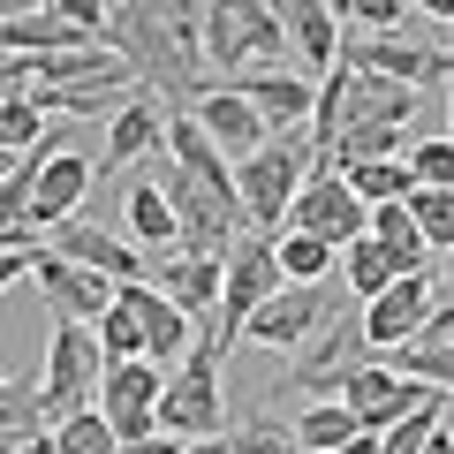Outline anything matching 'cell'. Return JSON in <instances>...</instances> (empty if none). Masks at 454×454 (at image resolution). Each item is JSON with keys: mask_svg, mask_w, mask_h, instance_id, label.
<instances>
[{"mask_svg": "<svg viewBox=\"0 0 454 454\" xmlns=\"http://www.w3.org/2000/svg\"><path fill=\"white\" fill-rule=\"evenodd\" d=\"M288 227L325 235L333 250H348L356 235H372V205L348 190V175H340L333 160H318V167L303 175V190H295V205H288Z\"/></svg>", "mask_w": 454, "mask_h": 454, "instance_id": "8992f818", "label": "cell"}, {"mask_svg": "<svg viewBox=\"0 0 454 454\" xmlns=\"http://www.w3.org/2000/svg\"><path fill=\"white\" fill-rule=\"evenodd\" d=\"M46 432V409H38V387H8L0 394V447H23V439Z\"/></svg>", "mask_w": 454, "mask_h": 454, "instance_id": "836d02e7", "label": "cell"}, {"mask_svg": "<svg viewBox=\"0 0 454 454\" xmlns=\"http://www.w3.org/2000/svg\"><path fill=\"white\" fill-rule=\"evenodd\" d=\"M340 23H364V31H394L409 16V0H333Z\"/></svg>", "mask_w": 454, "mask_h": 454, "instance_id": "8d00e7d4", "label": "cell"}, {"mask_svg": "<svg viewBox=\"0 0 454 454\" xmlns=\"http://www.w3.org/2000/svg\"><path fill=\"white\" fill-rule=\"evenodd\" d=\"M235 91L250 98V106L265 114V129H303L310 121V106H318V83L303 76V68H288V61H265V68H243V76H227Z\"/></svg>", "mask_w": 454, "mask_h": 454, "instance_id": "4fadbf2b", "label": "cell"}, {"mask_svg": "<svg viewBox=\"0 0 454 454\" xmlns=\"http://www.w3.org/2000/svg\"><path fill=\"white\" fill-rule=\"evenodd\" d=\"M98 372H106L98 333H91L83 318H53V333H46V372H38L46 432H53V424H68L76 409H98Z\"/></svg>", "mask_w": 454, "mask_h": 454, "instance_id": "3957f363", "label": "cell"}, {"mask_svg": "<svg viewBox=\"0 0 454 454\" xmlns=\"http://www.w3.org/2000/svg\"><path fill=\"white\" fill-rule=\"evenodd\" d=\"M190 121H197V129H205L212 145L227 152V160H250V152H258L265 137H273V129H265V114L250 106V98L235 91V83H212V91L190 106Z\"/></svg>", "mask_w": 454, "mask_h": 454, "instance_id": "2e32d148", "label": "cell"}, {"mask_svg": "<svg viewBox=\"0 0 454 454\" xmlns=\"http://www.w3.org/2000/svg\"><path fill=\"white\" fill-rule=\"evenodd\" d=\"M432 288H439L432 273H402L394 288H379L372 303H364V318H356L364 348H372V356H387V348L417 340V333H424V318H432Z\"/></svg>", "mask_w": 454, "mask_h": 454, "instance_id": "30bf717a", "label": "cell"}, {"mask_svg": "<svg viewBox=\"0 0 454 454\" xmlns=\"http://www.w3.org/2000/svg\"><path fill=\"white\" fill-rule=\"evenodd\" d=\"M280 8V31H288V53L303 61V76H325V68L340 61V16H333V0H273Z\"/></svg>", "mask_w": 454, "mask_h": 454, "instance_id": "e0dca14e", "label": "cell"}, {"mask_svg": "<svg viewBox=\"0 0 454 454\" xmlns=\"http://www.w3.org/2000/svg\"><path fill=\"white\" fill-rule=\"evenodd\" d=\"M220 273H227V258H190V250H167L152 280H160V288L175 295L190 318H212V310H220Z\"/></svg>", "mask_w": 454, "mask_h": 454, "instance_id": "d6986e66", "label": "cell"}, {"mask_svg": "<svg viewBox=\"0 0 454 454\" xmlns=\"http://www.w3.org/2000/svg\"><path fill=\"white\" fill-rule=\"evenodd\" d=\"M121 227H129V243H137V250H175V205H167L160 182H137V190H129Z\"/></svg>", "mask_w": 454, "mask_h": 454, "instance_id": "603a6c76", "label": "cell"}, {"mask_svg": "<svg viewBox=\"0 0 454 454\" xmlns=\"http://www.w3.org/2000/svg\"><path fill=\"white\" fill-rule=\"evenodd\" d=\"M340 175H348V190H356L364 205H402V197L417 190L409 160H356V167H340Z\"/></svg>", "mask_w": 454, "mask_h": 454, "instance_id": "4316f807", "label": "cell"}, {"mask_svg": "<svg viewBox=\"0 0 454 454\" xmlns=\"http://www.w3.org/2000/svg\"><path fill=\"white\" fill-rule=\"evenodd\" d=\"M273 288H280V250H273V235H243V243L227 250V273H220L212 340H220V348H235V340H243V325H250V310H258Z\"/></svg>", "mask_w": 454, "mask_h": 454, "instance_id": "5b68a950", "label": "cell"}, {"mask_svg": "<svg viewBox=\"0 0 454 454\" xmlns=\"http://www.w3.org/2000/svg\"><path fill=\"white\" fill-rule=\"evenodd\" d=\"M46 114H106L129 98V83H31Z\"/></svg>", "mask_w": 454, "mask_h": 454, "instance_id": "f1b7e54d", "label": "cell"}, {"mask_svg": "<svg viewBox=\"0 0 454 454\" xmlns=\"http://www.w3.org/2000/svg\"><path fill=\"white\" fill-rule=\"evenodd\" d=\"M235 454H303L295 447V424H273V417H250V424H235Z\"/></svg>", "mask_w": 454, "mask_h": 454, "instance_id": "d590c367", "label": "cell"}, {"mask_svg": "<svg viewBox=\"0 0 454 454\" xmlns=\"http://www.w3.org/2000/svg\"><path fill=\"white\" fill-rule=\"evenodd\" d=\"M220 364H227V348H220L212 333H197V348L167 372V387H160V432H175V439H212V432H227Z\"/></svg>", "mask_w": 454, "mask_h": 454, "instance_id": "277c9868", "label": "cell"}, {"mask_svg": "<svg viewBox=\"0 0 454 454\" xmlns=\"http://www.w3.org/2000/svg\"><path fill=\"white\" fill-rule=\"evenodd\" d=\"M333 280H348V295H364V303H372V295H379V288H394L402 273L387 265V250H379L372 235H356V243L340 250V273H333Z\"/></svg>", "mask_w": 454, "mask_h": 454, "instance_id": "83f0119b", "label": "cell"}, {"mask_svg": "<svg viewBox=\"0 0 454 454\" xmlns=\"http://www.w3.org/2000/svg\"><path fill=\"white\" fill-rule=\"evenodd\" d=\"M121 454H182V439L175 432H152V439H129Z\"/></svg>", "mask_w": 454, "mask_h": 454, "instance_id": "60d3db41", "label": "cell"}, {"mask_svg": "<svg viewBox=\"0 0 454 454\" xmlns=\"http://www.w3.org/2000/svg\"><path fill=\"white\" fill-rule=\"evenodd\" d=\"M23 454H61V439H53V432H38V439H23Z\"/></svg>", "mask_w": 454, "mask_h": 454, "instance_id": "f6af8a7d", "label": "cell"}, {"mask_svg": "<svg viewBox=\"0 0 454 454\" xmlns=\"http://www.w3.org/2000/svg\"><path fill=\"white\" fill-rule=\"evenodd\" d=\"M106 38L121 61H129V76L145 83L152 98H167V114H190L197 98L212 91V76H205V53L197 46H182L175 31H167V16L152 8V0H106Z\"/></svg>", "mask_w": 454, "mask_h": 454, "instance_id": "6da1fadb", "label": "cell"}, {"mask_svg": "<svg viewBox=\"0 0 454 454\" xmlns=\"http://www.w3.org/2000/svg\"><path fill=\"white\" fill-rule=\"evenodd\" d=\"M439 288H454V250H447V265H439Z\"/></svg>", "mask_w": 454, "mask_h": 454, "instance_id": "7dc6e473", "label": "cell"}, {"mask_svg": "<svg viewBox=\"0 0 454 454\" xmlns=\"http://www.w3.org/2000/svg\"><path fill=\"white\" fill-rule=\"evenodd\" d=\"M402 160L417 175V190H454V137H417Z\"/></svg>", "mask_w": 454, "mask_h": 454, "instance_id": "e575fe53", "label": "cell"}, {"mask_svg": "<svg viewBox=\"0 0 454 454\" xmlns=\"http://www.w3.org/2000/svg\"><path fill=\"white\" fill-rule=\"evenodd\" d=\"M409 145H417V137H409L402 121H348V129L325 145V160H333V167H356V160H402Z\"/></svg>", "mask_w": 454, "mask_h": 454, "instance_id": "7402d4cb", "label": "cell"}, {"mask_svg": "<svg viewBox=\"0 0 454 454\" xmlns=\"http://www.w3.org/2000/svg\"><path fill=\"white\" fill-rule=\"evenodd\" d=\"M447 409H454V394H424L409 417H394L387 432H379V454H424V439L447 424Z\"/></svg>", "mask_w": 454, "mask_h": 454, "instance_id": "484cf974", "label": "cell"}, {"mask_svg": "<svg viewBox=\"0 0 454 454\" xmlns=\"http://www.w3.org/2000/svg\"><path fill=\"white\" fill-rule=\"evenodd\" d=\"M31 280L46 288L53 318H83V325H98V318H106L114 288H121V280H106V273H91V265L61 258L53 243H38V250H31Z\"/></svg>", "mask_w": 454, "mask_h": 454, "instance_id": "8fae6325", "label": "cell"}, {"mask_svg": "<svg viewBox=\"0 0 454 454\" xmlns=\"http://www.w3.org/2000/svg\"><path fill=\"white\" fill-rule=\"evenodd\" d=\"M424 454H454V432H447V424H439V432L424 439Z\"/></svg>", "mask_w": 454, "mask_h": 454, "instance_id": "bcb514c9", "label": "cell"}, {"mask_svg": "<svg viewBox=\"0 0 454 454\" xmlns=\"http://www.w3.org/2000/svg\"><path fill=\"white\" fill-rule=\"evenodd\" d=\"M91 333H98V356H106V364H129V356H145V325H137V310L121 303V295L106 303V318H98Z\"/></svg>", "mask_w": 454, "mask_h": 454, "instance_id": "f546056e", "label": "cell"}, {"mask_svg": "<svg viewBox=\"0 0 454 454\" xmlns=\"http://www.w3.org/2000/svg\"><path fill=\"white\" fill-rule=\"evenodd\" d=\"M0 394H8V372H0Z\"/></svg>", "mask_w": 454, "mask_h": 454, "instance_id": "816d5d0a", "label": "cell"}, {"mask_svg": "<svg viewBox=\"0 0 454 454\" xmlns=\"http://www.w3.org/2000/svg\"><path fill=\"white\" fill-rule=\"evenodd\" d=\"M160 137H167V106L137 83V91L114 106V121H106V160H98V167H137V160H152Z\"/></svg>", "mask_w": 454, "mask_h": 454, "instance_id": "ac0fdd59", "label": "cell"}, {"mask_svg": "<svg viewBox=\"0 0 454 454\" xmlns=\"http://www.w3.org/2000/svg\"><path fill=\"white\" fill-rule=\"evenodd\" d=\"M318 160L325 152L310 145V121L303 129H273L250 160H235V197L250 212V235H280L288 227V205H295V190H303V175Z\"/></svg>", "mask_w": 454, "mask_h": 454, "instance_id": "7a4b0ae2", "label": "cell"}, {"mask_svg": "<svg viewBox=\"0 0 454 454\" xmlns=\"http://www.w3.org/2000/svg\"><path fill=\"white\" fill-rule=\"evenodd\" d=\"M182 454H235V439L212 432V439H182Z\"/></svg>", "mask_w": 454, "mask_h": 454, "instance_id": "b9f144b4", "label": "cell"}, {"mask_svg": "<svg viewBox=\"0 0 454 454\" xmlns=\"http://www.w3.org/2000/svg\"><path fill=\"white\" fill-rule=\"evenodd\" d=\"M0 454H23V447H0Z\"/></svg>", "mask_w": 454, "mask_h": 454, "instance_id": "f5cc1de1", "label": "cell"}, {"mask_svg": "<svg viewBox=\"0 0 454 454\" xmlns=\"http://www.w3.org/2000/svg\"><path fill=\"white\" fill-rule=\"evenodd\" d=\"M417 16H439V23H454V0H409Z\"/></svg>", "mask_w": 454, "mask_h": 454, "instance_id": "ee69618b", "label": "cell"}, {"mask_svg": "<svg viewBox=\"0 0 454 454\" xmlns=\"http://www.w3.org/2000/svg\"><path fill=\"white\" fill-rule=\"evenodd\" d=\"M46 243L61 250V258H76V265H91V273H106V280H152L145 250H137L129 235H114V227H91V220H61V227H46Z\"/></svg>", "mask_w": 454, "mask_h": 454, "instance_id": "9a60e30c", "label": "cell"}, {"mask_svg": "<svg viewBox=\"0 0 454 454\" xmlns=\"http://www.w3.org/2000/svg\"><path fill=\"white\" fill-rule=\"evenodd\" d=\"M372 243L387 250L394 273H424V265H432V243H424V227L409 220V197H402V205H372Z\"/></svg>", "mask_w": 454, "mask_h": 454, "instance_id": "44dd1931", "label": "cell"}, {"mask_svg": "<svg viewBox=\"0 0 454 454\" xmlns=\"http://www.w3.org/2000/svg\"><path fill=\"white\" fill-rule=\"evenodd\" d=\"M333 318V280H280L273 295H265L258 310H250V325H243V340L250 348H273V356H288V348H303L318 325Z\"/></svg>", "mask_w": 454, "mask_h": 454, "instance_id": "52a82bcc", "label": "cell"}, {"mask_svg": "<svg viewBox=\"0 0 454 454\" xmlns=\"http://www.w3.org/2000/svg\"><path fill=\"white\" fill-rule=\"evenodd\" d=\"M16 8H23V0H0V16H16ZM31 8H38V0H31Z\"/></svg>", "mask_w": 454, "mask_h": 454, "instance_id": "f907efd6", "label": "cell"}, {"mask_svg": "<svg viewBox=\"0 0 454 454\" xmlns=\"http://www.w3.org/2000/svg\"><path fill=\"white\" fill-rule=\"evenodd\" d=\"M68 46H91V31H68V23H53L46 8H16V16H0V53L38 61V53H68Z\"/></svg>", "mask_w": 454, "mask_h": 454, "instance_id": "ffe728a7", "label": "cell"}, {"mask_svg": "<svg viewBox=\"0 0 454 454\" xmlns=\"http://www.w3.org/2000/svg\"><path fill=\"white\" fill-rule=\"evenodd\" d=\"M160 387H167V364H152V356H129V364H106L98 372V409H106L121 447L160 432Z\"/></svg>", "mask_w": 454, "mask_h": 454, "instance_id": "9c48e42d", "label": "cell"}, {"mask_svg": "<svg viewBox=\"0 0 454 454\" xmlns=\"http://www.w3.org/2000/svg\"><path fill=\"white\" fill-rule=\"evenodd\" d=\"M16 280H31V250L0 243V288H16Z\"/></svg>", "mask_w": 454, "mask_h": 454, "instance_id": "ab89813d", "label": "cell"}, {"mask_svg": "<svg viewBox=\"0 0 454 454\" xmlns=\"http://www.w3.org/2000/svg\"><path fill=\"white\" fill-rule=\"evenodd\" d=\"M273 250H280V280H333L340 273V250L325 243V235H303V227H280L273 235Z\"/></svg>", "mask_w": 454, "mask_h": 454, "instance_id": "cb8c5ba5", "label": "cell"}, {"mask_svg": "<svg viewBox=\"0 0 454 454\" xmlns=\"http://www.w3.org/2000/svg\"><path fill=\"white\" fill-rule=\"evenodd\" d=\"M53 439H61V454H121V439H114L106 409H76L68 424H53Z\"/></svg>", "mask_w": 454, "mask_h": 454, "instance_id": "1f68e13d", "label": "cell"}, {"mask_svg": "<svg viewBox=\"0 0 454 454\" xmlns=\"http://www.w3.org/2000/svg\"><path fill=\"white\" fill-rule=\"evenodd\" d=\"M38 8H46L53 23H68V31H106V0H38Z\"/></svg>", "mask_w": 454, "mask_h": 454, "instance_id": "74e56055", "label": "cell"}, {"mask_svg": "<svg viewBox=\"0 0 454 454\" xmlns=\"http://www.w3.org/2000/svg\"><path fill=\"white\" fill-rule=\"evenodd\" d=\"M424 348H447V356H454V303H432V318H424Z\"/></svg>", "mask_w": 454, "mask_h": 454, "instance_id": "f35d334b", "label": "cell"}, {"mask_svg": "<svg viewBox=\"0 0 454 454\" xmlns=\"http://www.w3.org/2000/svg\"><path fill=\"white\" fill-rule=\"evenodd\" d=\"M364 424H356V409L348 402H310V409H295V447L303 454H325V447H340V439H356Z\"/></svg>", "mask_w": 454, "mask_h": 454, "instance_id": "d4e9b609", "label": "cell"}, {"mask_svg": "<svg viewBox=\"0 0 454 454\" xmlns=\"http://www.w3.org/2000/svg\"><path fill=\"white\" fill-rule=\"evenodd\" d=\"M16 160H23V152H0V182H8V167H16Z\"/></svg>", "mask_w": 454, "mask_h": 454, "instance_id": "681fc988", "label": "cell"}, {"mask_svg": "<svg viewBox=\"0 0 454 454\" xmlns=\"http://www.w3.org/2000/svg\"><path fill=\"white\" fill-rule=\"evenodd\" d=\"M98 182V160H83V152H68L61 137L46 145V167H38V190H31V227H61L76 220V205L91 197Z\"/></svg>", "mask_w": 454, "mask_h": 454, "instance_id": "5bb4252c", "label": "cell"}, {"mask_svg": "<svg viewBox=\"0 0 454 454\" xmlns=\"http://www.w3.org/2000/svg\"><path fill=\"white\" fill-rule=\"evenodd\" d=\"M38 137H46V106H38V91H16L0 106V152H31Z\"/></svg>", "mask_w": 454, "mask_h": 454, "instance_id": "d6a6232c", "label": "cell"}, {"mask_svg": "<svg viewBox=\"0 0 454 454\" xmlns=\"http://www.w3.org/2000/svg\"><path fill=\"white\" fill-rule=\"evenodd\" d=\"M447 137H454V76H447Z\"/></svg>", "mask_w": 454, "mask_h": 454, "instance_id": "c3c4849f", "label": "cell"}, {"mask_svg": "<svg viewBox=\"0 0 454 454\" xmlns=\"http://www.w3.org/2000/svg\"><path fill=\"white\" fill-rule=\"evenodd\" d=\"M325 454H379V432H356V439H340V447H325Z\"/></svg>", "mask_w": 454, "mask_h": 454, "instance_id": "7bdbcfd3", "label": "cell"}, {"mask_svg": "<svg viewBox=\"0 0 454 454\" xmlns=\"http://www.w3.org/2000/svg\"><path fill=\"white\" fill-rule=\"evenodd\" d=\"M340 68H364V76H394V83H409V91H432V83L454 76V46L372 31V38H340Z\"/></svg>", "mask_w": 454, "mask_h": 454, "instance_id": "ba28073f", "label": "cell"}, {"mask_svg": "<svg viewBox=\"0 0 454 454\" xmlns=\"http://www.w3.org/2000/svg\"><path fill=\"white\" fill-rule=\"evenodd\" d=\"M114 295L137 310V325H145V356H152V364H167V372H175V364L197 348V318L160 288V280H121Z\"/></svg>", "mask_w": 454, "mask_h": 454, "instance_id": "7c38bea8", "label": "cell"}, {"mask_svg": "<svg viewBox=\"0 0 454 454\" xmlns=\"http://www.w3.org/2000/svg\"><path fill=\"white\" fill-rule=\"evenodd\" d=\"M409 220L424 227V243L447 258L454 250V190H409Z\"/></svg>", "mask_w": 454, "mask_h": 454, "instance_id": "4dcf8cb0", "label": "cell"}]
</instances>
